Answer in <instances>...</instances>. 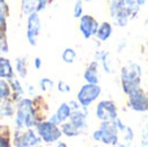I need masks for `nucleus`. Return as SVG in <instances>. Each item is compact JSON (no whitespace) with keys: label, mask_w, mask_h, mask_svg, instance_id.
<instances>
[{"label":"nucleus","mask_w":148,"mask_h":147,"mask_svg":"<svg viewBox=\"0 0 148 147\" xmlns=\"http://www.w3.org/2000/svg\"><path fill=\"white\" fill-rule=\"evenodd\" d=\"M142 67L136 63H129L121 69V87L123 93L129 95L134 90L140 87Z\"/></svg>","instance_id":"nucleus-1"},{"label":"nucleus","mask_w":148,"mask_h":147,"mask_svg":"<svg viewBox=\"0 0 148 147\" xmlns=\"http://www.w3.org/2000/svg\"><path fill=\"white\" fill-rule=\"evenodd\" d=\"M17 109H16V125L18 129L22 128H33L36 125L35 108H34V102L31 99H20L17 102Z\"/></svg>","instance_id":"nucleus-2"},{"label":"nucleus","mask_w":148,"mask_h":147,"mask_svg":"<svg viewBox=\"0 0 148 147\" xmlns=\"http://www.w3.org/2000/svg\"><path fill=\"white\" fill-rule=\"evenodd\" d=\"M117 119V117H116ZM116 119L112 120V121H103L100 128L94 132L92 134V138L95 141H99V142H103L104 145H114L117 146L118 143V134L120 132L117 126V122H116Z\"/></svg>","instance_id":"nucleus-3"},{"label":"nucleus","mask_w":148,"mask_h":147,"mask_svg":"<svg viewBox=\"0 0 148 147\" xmlns=\"http://www.w3.org/2000/svg\"><path fill=\"white\" fill-rule=\"evenodd\" d=\"M108 4H109V14L114 25L120 26V27H125L129 23V21L131 20L127 9L121 4L120 0H108Z\"/></svg>","instance_id":"nucleus-4"},{"label":"nucleus","mask_w":148,"mask_h":147,"mask_svg":"<svg viewBox=\"0 0 148 147\" xmlns=\"http://www.w3.org/2000/svg\"><path fill=\"white\" fill-rule=\"evenodd\" d=\"M101 94V87L99 85H94V83H86L83 85L78 91V95H77V99H78V103L81 104L83 108L91 106L95 100L100 96Z\"/></svg>","instance_id":"nucleus-5"},{"label":"nucleus","mask_w":148,"mask_h":147,"mask_svg":"<svg viewBox=\"0 0 148 147\" xmlns=\"http://www.w3.org/2000/svg\"><path fill=\"white\" fill-rule=\"evenodd\" d=\"M36 132L39 133V137L46 143H53L61 137L62 132L59 129V126L52 124L51 121H39L36 122Z\"/></svg>","instance_id":"nucleus-6"},{"label":"nucleus","mask_w":148,"mask_h":147,"mask_svg":"<svg viewBox=\"0 0 148 147\" xmlns=\"http://www.w3.org/2000/svg\"><path fill=\"white\" fill-rule=\"evenodd\" d=\"M42 29V21L40 16L38 12L31 13L27 16V23H26V38L30 46H35L36 44V38L40 34Z\"/></svg>","instance_id":"nucleus-7"},{"label":"nucleus","mask_w":148,"mask_h":147,"mask_svg":"<svg viewBox=\"0 0 148 147\" xmlns=\"http://www.w3.org/2000/svg\"><path fill=\"white\" fill-rule=\"evenodd\" d=\"M129 107L135 112H147L148 111V94L140 87L134 90L127 95Z\"/></svg>","instance_id":"nucleus-8"},{"label":"nucleus","mask_w":148,"mask_h":147,"mask_svg":"<svg viewBox=\"0 0 148 147\" xmlns=\"http://www.w3.org/2000/svg\"><path fill=\"white\" fill-rule=\"evenodd\" d=\"M40 143V138L29 128L26 132H17L13 137V145L14 147H35Z\"/></svg>","instance_id":"nucleus-9"},{"label":"nucleus","mask_w":148,"mask_h":147,"mask_svg":"<svg viewBox=\"0 0 148 147\" xmlns=\"http://www.w3.org/2000/svg\"><path fill=\"white\" fill-rule=\"evenodd\" d=\"M99 29V22L91 14H83L79 18V31L84 39H90L95 36Z\"/></svg>","instance_id":"nucleus-10"},{"label":"nucleus","mask_w":148,"mask_h":147,"mask_svg":"<svg viewBox=\"0 0 148 147\" xmlns=\"http://www.w3.org/2000/svg\"><path fill=\"white\" fill-rule=\"evenodd\" d=\"M96 116L101 121H112L117 117V107L112 100H101L96 106Z\"/></svg>","instance_id":"nucleus-11"},{"label":"nucleus","mask_w":148,"mask_h":147,"mask_svg":"<svg viewBox=\"0 0 148 147\" xmlns=\"http://www.w3.org/2000/svg\"><path fill=\"white\" fill-rule=\"evenodd\" d=\"M43 9H46L43 0H21V12L26 16L35 12L39 13Z\"/></svg>","instance_id":"nucleus-12"},{"label":"nucleus","mask_w":148,"mask_h":147,"mask_svg":"<svg viewBox=\"0 0 148 147\" xmlns=\"http://www.w3.org/2000/svg\"><path fill=\"white\" fill-rule=\"evenodd\" d=\"M83 78L87 83L99 85V72H97V61H91L83 72Z\"/></svg>","instance_id":"nucleus-13"},{"label":"nucleus","mask_w":148,"mask_h":147,"mask_svg":"<svg viewBox=\"0 0 148 147\" xmlns=\"http://www.w3.org/2000/svg\"><path fill=\"white\" fill-rule=\"evenodd\" d=\"M8 16H9V5L5 0H0V39L7 38Z\"/></svg>","instance_id":"nucleus-14"},{"label":"nucleus","mask_w":148,"mask_h":147,"mask_svg":"<svg viewBox=\"0 0 148 147\" xmlns=\"http://www.w3.org/2000/svg\"><path fill=\"white\" fill-rule=\"evenodd\" d=\"M70 122L79 130V132H83L87 129V122H86V113H83L82 111H79L78 108L72 111L70 115Z\"/></svg>","instance_id":"nucleus-15"},{"label":"nucleus","mask_w":148,"mask_h":147,"mask_svg":"<svg viewBox=\"0 0 148 147\" xmlns=\"http://www.w3.org/2000/svg\"><path fill=\"white\" fill-rule=\"evenodd\" d=\"M8 82H9V86H10V98H12V100L18 102L20 99H22V95L25 91H23V87L20 81L16 77H12L10 80H8Z\"/></svg>","instance_id":"nucleus-16"},{"label":"nucleus","mask_w":148,"mask_h":147,"mask_svg":"<svg viewBox=\"0 0 148 147\" xmlns=\"http://www.w3.org/2000/svg\"><path fill=\"white\" fill-rule=\"evenodd\" d=\"M109 57H110V54L108 51H97L96 54H95V60L101 63V65H103V68H104L105 72L109 73V74H112L113 68H112V63H110Z\"/></svg>","instance_id":"nucleus-17"},{"label":"nucleus","mask_w":148,"mask_h":147,"mask_svg":"<svg viewBox=\"0 0 148 147\" xmlns=\"http://www.w3.org/2000/svg\"><path fill=\"white\" fill-rule=\"evenodd\" d=\"M12 77H14V70L10 61L7 57H0V78L10 80Z\"/></svg>","instance_id":"nucleus-18"},{"label":"nucleus","mask_w":148,"mask_h":147,"mask_svg":"<svg viewBox=\"0 0 148 147\" xmlns=\"http://www.w3.org/2000/svg\"><path fill=\"white\" fill-rule=\"evenodd\" d=\"M112 31H113V27H112V25H110V22L104 21V22L99 23V29H97V33L95 36H96L100 42H107L108 39L110 38V35H112Z\"/></svg>","instance_id":"nucleus-19"},{"label":"nucleus","mask_w":148,"mask_h":147,"mask_svg":"<svg viewBox=\"0 0 148 147\" xmlns=\"http://www.w3.org/2000/svg\"><path fill=\"white\" fill-rule=\"evenodd\" d=\"M72 111L73 109H72V107H70L69 103H62V104H60V107L57 108L55 116L57 117V121H59L60 124H62V122H65L70 117Z\"/></svg>","instance_id":"nucleus-20"},{"label":"nucleus","mask_w":148,"mask_h":147,"mask_svg":"<svg viewBox=\"0 0 148 147\" xmlns=\"http://www.w3.org/2000/svg\"><path fill=\"white\" fill-rule=\"evenodd\" d=\"M121 4L127 9V12L130 13V17L134 18L136 14H138L139 9H140V5H139L138 0H120Z\"/></svg>","instance_id":"nucleus-21"},{"label":"nucleus","mask_w":148,"mask_h":147,"mask_svg":"<svg viewBox=\"0 0 148 147\" xmlns=\"http://www.w3.org/2000/svg\"><path fill=\"white\" fill-rule=\"evenodd\" d=\"M12 98H8L5 100L1 102L0 106V116L3 117H9L14 113V108H13V103H12Z\"/></svg>","instance_id":"nucleus-22"},{"label":"nucleus","mask_w":148,"mask_h":147,"mask_svg":"<svg viewBox=\"0 0 148 147\" xmlns=\"http://www.w3.org/2000/svg\"><path fill=\"white\" fill-rule=\"evenodd\" d=\"M16 72L21 78H26V76H27V60H26V57H17L16 59Z\"/></svg>","instance_id":"nucleus-23"},{"label":"nucleus","mask_w":148,"mask_h":147,"mask_svg":"<svg viewBox=\"0 0 148 147\" xmlns=\"http://www.w3.org/2000/svg\"><path fill=\"white\" fill-rule=\"evenodd\" d=\"M10 98V86L8 80L0 78V103L5 99Z\"/></svg>","instance_id":"nucleus-24"},{"label":"nucleus","mask_w":148,"mask_h":147,"mask_svg":"<svg viewBox=\"0 0 148 147\" xmlns=\"http://www.w3.org/2000/svg\"><path fill=\"white\" fill-rule=\"evenodd\" d=\"M61 59H62V61L66 63V64H73V63L75 61V59H77L75 49L70 48V47L65 48L64 51H62V54H61Z\"/></svg>","instance_id":"nucleus-25"},{"label":"nucleus","mask_w":148,"mask_h":147,"mask_svg":"<svg viewBox=\"0 0 148 147\" xmlns=\"http://www.w3.org/2000/svg\"><path fill=\"white\" fill-rule=\"evenodd\" d=\"M61 132L64 133L66 137H75V135L81 134V132H79V130L74 126L72 122H62Z\"/></svg>","instance_id":"nucleus-26"},{"label":"nucleus","mask_w":148,"mask_h":147,"mask_svg":"<svg viewBox=\"0 0 148 147\" xmlns=\"http://www.w3.org/2000/svg\"><path fill=\"white\" fill-rule=\"evenodd\" d=\"M39 86H40V90L44 91V93H49V91L53 90V81L49 80V78H42L39 81Z\"/></svg>","instance_id":"nucleus-27"},{"label":"nucleus","mask_w":148,"mask_h":147,"mask_svg":"<svg viewBox=\"0 0 148 147\" xmlns=\"http://www.w3.org/2000/svg\"><path fill=\"white\" fill-rule=\"evenodd\" d=\"M73 16H74V18H81L83 16V0H77L74 3Z\"/></svg>","instance_id":"nucleus-28"},{"label":"nucleus","mask_w":148,"mask_h":147,"mask_svg":"<svg viewBox=\"0 0 148 147\" xmlns=\"http://www.w3.org/2000/svg\"><path fill=\"white\" fill-rule=\"evenodd\" d=\"M9 135V129L5 133H0V147H10Z\"/></svg>","instance_id":"nucleus-29"},{"label":"nucleus","mask_w":148,"mask_h":147,"mask_svg":"<svg viewBox=\"0 0 148 147\" xmlns=\"http://www.w3.org/2000/svg\"><path fill=\"white\" fill-rule=\"evenodd\" d=\"M57 89H59L60 93H70V86L68 85L66 82H64V81H59L57 82Z\"/></svg>","instance_id":"nucleus-30"},{"label":"nucleus","mask_w":148,"mask_h":147,"mask_svg":"<svg viewBox=\"0 0 148 147\" xmlns=\"http://www.w3.org/2000/svg\"><path fill=\"white\" fill-rule=\"evenodd\" d=\"M8 51H9V47H8L7 38L0 39V54H7Z\"/></svg>","instance_id":"nucleus-31"},{"label":"nucleus","mask_w":148,"mask_h":147,"mask_svg":"<svg viewBox=\"0 0 148 147\" xmlns=\"http://www.w3.org/2000/svg\"><path fill=\"white\" fill-rule=\"evenodd\" d=\"M142 147H148V125L144 128L142 134Z\"/></svg>","instance_id":"nucleus-32"},{"label":"nucleus","mask_w":148,"mask_h":147,"mask_svg":"<svg viewBox=\"0 0 148 147\" xmlns=\"http://www.w3.org/2000/svg\"><path fill=\"white\" fill-rule=\"evenodd\" d=\"M34 67H35V69H40L42 68V59L40 57H35V59H34Z\"/></svg>","instance_id":"nucleus-33"},{"label":"nucleus","mask_w":148,"mask_h":147,"mask_svg":"<svg viewBox=\"0 0 148 147\" xmlns=\"http://www.w3.org/2000/svg\"><path fill=\"white\" fill-rule=\"evenodd\" d=\"M126 44H127V41H126V39H122V41H121V43H120V46H118V52L122 51V49L126 47Z\"/></svg>","instance_id":"nucleus-34"},{"label":"nucleus","mask_w":148,"mask_h":147,"mask_svg":"<svg viewBox=\"0 0 148 147\" xmlns=\"http://www.w3.org/2000/svg\"><path fill=\"white\" fill-rule=\"evenodd\" d=\"M147 1H148V0H138V3H139V5H140V7H142V5L146 4Z\"/></svg>","instance_id":"nucleus-35"},{"label":"nucleus","mask_w":148,"mask_h":147,"mask_svg":"<svg viewBox=\"0 0 148 147\" xmlns=\"http://www.w3.org/2000/svg\"><path fill=\"white\" fill-rule=\"evenodd\" d=\"M57 147H66V145H65L64 142H60L59 145H57Z\"/></svg>","instance_id":"nucleus-36"},{"label":"nucleus","mask_w":148,"mask_h":147,"mask_svg":"<svg viewBox=\"0 0 148 147\" xmlns=\"http://www.w3.org/2000/svg\"><path fill=\"white\" fill-rule=\"evenodd\" d=\"M146 25L148 26V18H147V20H146Z\"/></svg>","instance_id":"nucleus-37"},{"label":"nucleus","mask_w":148,"mask_h":147,"mask_svg":"<svg viewBox=\"0 0 148 147\" xmlns=\"http://www.w3.org/2000/svg\"><path fill=\"white\" fill-rule=\"evenodd\" d=\"M83 1H94V0H83Z\"/></svg>","instance_id":"nucleus-38"},{"label":"nucleus","mask_w":148,"mask_h":147,"mask_svg":"<svg viewBox=\"0 0 148 147\" xmlns=\"http://www.w3.org/2000/svg\"><path fill=\"white\" fill-rule=\"evenodd\" d=\"M55 1V0H49V3H53Z\"/></svg>","instance_id":"nucleus-39"}]
</instances>
